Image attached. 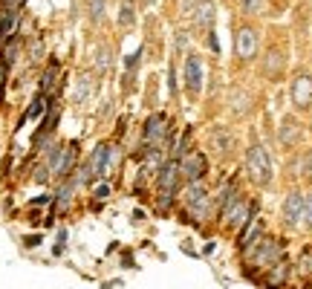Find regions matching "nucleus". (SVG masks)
I'll list each match as a JSON object with an SVG mask.
<instances>
[{
  "label": "nucleus",
  "mask_w": 312,
  "mask_h": 289,
  "mask_svg": "<svg viewBox=\"0 0 312 289\" xmlns=\"http://www.w3.org/2000/svg\"><path fill=\"white\" fill-rule=\"evenodd\" d=\"M194 21L199 29H211L214 26V3L211 0H199L194 9Z\"/></svg>",
  "instance_id": "obj_18"
},
{
  "label": "nucleus",
  "mask_w": 312,
  "mask_h": 289,
  "mask_svg": "<svg viewBox=\"0 0 312 289\" xmlns=\"http://www.w3.org/2000/svg\"><path fill=\"white\" fill-rule=\"evenodd\" d=\"M90 18L95 23L104 18V0H90Z\"/></svg>",
  "instance_id": "obj_27"
},
{
  "label": "nucleus",
  "mask_w": 312,
  "mask_h": 289,
  "mask_svg": "<svg viewBox=\"0 0 312 289\" xmlns=\"http://www.w3.org/2000/svg\"><path fill=\"white\" fill-rule=\"evenodd\" d=\"M260 6H263V0H240V9L246 12V15H254V12H260Z\"/></svg>",
  "instance_id": "obj_30"
},
{
  "label": "nucleus",
  "mask_w": 312,
  "mask_h": 289,
  "mask_svg": "<svg viewBox=\"0 0 312 289\" xmlns=\"http://www.w3.org/2000/svg\"><path fill=\"white\" fill-rule=\"evenodd\" d=\"M208 171V159L205 153H199V150H188L182 159H179V176H182V182H196V179H202Z\"/></svg>",
  "instance_id": "obj_8"
},
{
  "label": "nucleus",
  "mask_w": 312,
  "mask_h": 289,
  "mask_svg": "<svg viewBox=\"0 0 312 289\" xmlns=\"http://www.w3.org/2000/svg\"><path fill=\"white\" fill-rule=\"evenodd\" d=\"M156 188H159V206H162V211H168V208H171V203H173V197L179 194V188H182L179 162H176V159H168V162L159 168Z\"/></svg>",
  "instance_id": "obj_3"
},
{
  "label": "nucleus",
  "mask_w": 312,
  "mask_h": 289,
  "mask_svg": "<svg viewBox=\"0 0 312 289\" xmlns=\"http://www.w3.org/2000/svg\"><path fill=\"white\" fill-rule=\"evenodd\" d=\"M286 277H289V266L280 260L277 266H272V269H269V275H266L263 283H266L269 289H280L283 283H286Z\"/></svg>",
  "instance_id": "obj_20"
},
{
  "label": "nucleus",
  "mask_w": 312,
  "mask_h": 289,
  "mask_svg": "<svg viewBox=\"0 0 312 289\" xmlns=\"http://www.w3.org/2000/svg\"><path fill=\"white\" fill-rule=\"evenodd\" d=\"M263 75L266 78H280L283 75V69H286V55H283V49H277V46H272L269 52L263 55Z\"/></svg>",
  "instance_id": "obj_12"
},
{
  "label": "nucleus",
  "mask_w": 312,
  "mask_h": 289,
  "mask_svg": "<svg viewBox=\"0 0 312 289\" xmlns=\"http://www.w3.org/2000/svg\"><path fill=\"white\" fill-rule=\"evenodd\" d=\"M171 122H168V116L165 113H153L148 116V122L142 127V142H145V148H165L168 142H171Z\"/></svg>",
  "instance_id": "obj_5"
},
{
  "label": "nucleus",
  "mask_w": 312,
  "mask_h": 289,
  "mask_svg": "<svg viewBox=\"0 0 312 289\" xmlns=\"http://www.w3.org/2000/svg\"><path fill=\"white\" fill-rule=\"evenodd\" d=\"M29 203H32L35 208H44V206H49V203H52V197H35V200H29Z\"/></svg>",
  "instance_id": "obj_35"
},
{
  "label": "nucleus",
  "mask_w": 312,
  "mask_h": 289,
  "mask_svg": "<svg viewBox=\"0 0 312 289\" xmlns=\"http://www.w3.org/2000/svg\"><path fill=\"white\" fill-rule=\"evenodd\" d=\"M300 173H303V176H312V153L303 156V168H300Z\"/></svg>",
  "instance_id": "obj_34"
},
{
  "label": "nucleus",
  "mask_w": 312,
  "mask_h": 289,
  "mask_svg": "<svg viewBox=\"0 0 312 289\" xmlns=\"http://www.w3.org/2000/svg\"><path fill=\"white\" fill-rule=\"evenodd\" d=\"M179 203H182V220H188L191 226H199L202 220L208 217V211H211V194L205 191V185L202 179H196V182H185L179 188Z\"/></svg>",
  "instance_id": "obj_1"
},
{
  "label": "nucleus",
  "mask_w": 312,
  "mask_h": 289,
  "mask_svg": "<svg viewBox=\"0 0 312 289\" xmlns=\"http://www.w3.org/2000/svg\"><path fill=\"white\" fill-rule=\"evenodd\" d=\"M133 23H136V6H133V0H122V6H119V26L127 29Z\"/></svg>",
  "instance_id": "obj_23"
},
{
  "label": "nucleus",
  "mask_w": 312,
  "mask_h": 289,
  "mask_svg": "<svg viewBox=\"0 0 312 289\" xmlns=\"http://www.w3.org/2000/svg\"><path fill=\"white\" fill-rule=\"evenodd\" d=\"M58 72H61V64L52 58V61H49V67L44 69V75H41V84H38V92H41V95H49V92L55 90Z\"/></svg>",
  "instance_id": "obj_17"
},
{
  "label": "nucleus",
  "mask_w": 312,
  "mask_h": 289,
  "mask_svg": "<svg viewBox=\"0 0 312 289\" xmlns=\"http://www.w3.org/2000/svg\"><path fill=\"white\" fill-rule=\"evenodd\" d=\"M41 240H44L41 234H29V237H23V246H26V249H32V246H41Z\"/></svg>",
  "instance_id": "obj_33"
},
{
  "label": "nucleus",
  "mask_w": 312,
  "mask_h": 289,
  "mask_svg": "<svg viewBox=\"0 0 312 289\" xmlns=\"http://www.w3.org/2000/svg\"><path fill=\"white\" fill-rule=\"evenodd\" d=\"M185 90L191 95H199V90H202V61H199V55L185 58Z\"/></svg>",
  "instance_id": "obj_11"
},
{
  "label": "nucleus",
  "mask_w": 312,
  "mask_h": 289,
  "mask_svg": "<svg viewBox=\"0 0 312 289\" xmlns=\"http://www.w3.org/2000/svg\"><path fill=\"white\" fill-rule=\"evenodd\" d=\"M254 214H257V200H243V197H237V200L220 214V223H223V229H229V231H240Z\"/></svg>",
  "instance_id": "obj_6"
},
{
  "label": "nucleus",
  "mask_w": 312,
  "mask_h": 289,
  "mask_svg": "<svg viewBox=\"0 0 312 289\" xmlns=\"http://www.w3.org/2000/svg\"><path fill=\"white\" fill-rule=\"evenodd\" d=\"M234 52H237V58H240V61L254 58V52H257V32H254L252 26H240V29H237V38H234Z\"/></svg>",
  "instance_id": "obj_10"
},
{
  "label": "nucleus",
  "mask_w": 312,
  "mask_h": 289,
  "mask_svg": "<svg viewBox=\"0 0 312 289\" xmlns=\"http://www.w3.org/2000/svg\"><path fill=\"white\" fill-rule=\"evenodd\" d=\"M15 26H18V9H6V6H3V9H0V38L9 35Z\"/></svg>",
  "instance_id": "obj_24"
},
{
  "label": "nucleus",
  "mask_w": 312,
  "mask_h": 289,
  "mask_svg": "<svg viewBox=\"0 0 312 289\" xmlns=\"http://www.w3.org/2000/svg\"><path fill=\"white\" fill-rule=\"evenodd\" d=\"M300 229H312V194H303V214H300Z\"/></svg>",
  "instance_id": "obj_26"
},
{
  "label": "nucleus",
  "mask_w": 312,
  "mask_h": 289,
  "mask_svg": "<svg viewBox=\"0 0 312 289\" xmlns=\"http://www.w3.org/2000/svg\"><path fill=\"white\" fill-rule=\"evenodd\" d=\"M208 139H211V150H214V153H229L231 150V133L226 127H214Z\"/></svg>",
  "instance_id": "obj_19"
},
{
  "label": "nucleus",
  "mask_w": 312,
  "mask_h": 289,
  "mask_svg": "<svg viewBox=\"0 0 312 289\" xmlns=\"http://www.w3.org/2000/svg\"><path fill=\"white\" fill-rule=\"evenodd\" d=\"M289 95H292V104L300 107V110H306L312 104V75L306 72H300L292 78V87H289Z\"/></svg>",
  "instance_id": "obj_9"
},
{
  "label": "nucleus",
  "mask_w": 312,
  "mask_h": 289,
  "mask_svg": "<svg viewBox=\"0 0 312 289\" xmlns=\"http://www.w3.org/2000/svg\"><path fill=\"white\" fill-rule=\"evenodd\" d=\"M58 119H61V110H58L55 104L46 110V116H44V122L38 125V130H35V136H32V145L35 148H41L46 139L52 136V130H55V125H58Z\"/></svg>",
  "instance_id": "obj_13"
},
{
  "label": "nucleus",
  "mask_w": 312,
  "mask_h": 289,
  "mask_svg": "<svg viewBox=\"0 0 312 289\" xmlns=\"http://www.w3.org/2000/svg\"><path fill=\"white\" fill-rule=\"evenodd\" d=\"M3 3H6V9H18L23 0H3Z\"/></svg>",
  "instance_id": "obj_37"
},
{
  "label": "nucleus",
  "mask_w": 312,
  "mask_h": 289,
  "mask_svg": "<svg viewBox=\"0 0 312 289\" xmlns=\"http://www.w3.org/2000/svg\"><path fill=\"white\" fill-rule=\"evenodd\" d=\"M300 133H303V130H300L298 122H295V119H286V122L280 125V145H283V148H295L300 142Z\"/></svg>",
  "instance_id": "obj_16"
},
{
  "label": "nucleus",
  "mask_w": 312,
  "mask_h": 289,
  "mask_svg": "<svg viewBox=\"0 0 312 289\" xmlns=\"http://www.w3.org/2000/svg\"><path fill=\"white\" fill-rule=\"evenodd\" d=\"M15 55H18V38H9V46H6V52H3V61H0V64H3V75H9Z\"/></svg>",
  "instance_id": "obj_25"
},
{
  "label": "nucleus",
  "mask_w": 312,
  "mask_h": 289,
  "mask_svg": "<svg viewBox=\"0 0 312 289\" xmlns=\"http://www.w3.org/2000/svg\"><path fill=\"white\" fill-rule=\"evenodd\" d=\"M90 92H92V75L90 72H81L78 78H75L72 99H75V102H84V99H90Z\"/></svg>",
  "instance_id": "obj_22"
},
{
  "label": "nucleus",
  "mask_w": 312,
  "mask_h": 289,
  "mask_svg": "<svg viewBox=\"0 0 312 289\" xmlns=\"http://www.w3.org/2000/svg\"><path fill=\"white\" fill-rule=\"evenodd\" d=\"M49 176H52V173H49V168H46V165H38V168H35V173H32V179H35L38 185L49 182Z\"/></svg>",
  "instance_id": "obj_28"
},
{
  "label": "nucleus",
  "mask_w": 312,
  "mask_h": 289,
  "mask_svg": "<svg viewBox=\"0 0 312 289\" xmlns=\"http://www.w3.org/2000/svg\"><path fill=\"white\" fill-rule=\"evenodd\" d=\"M95 64H98V69H110V49L107 46H101V52H98V58H95Z\"/></svg>",
  "instance_id": "obj_31"
},
{
  "label": "nucleus",
  "mask_w": 312,
  "mask_h": 289,
  "mask_svg": "<svg viewBox=\"0 0 312 289\" xmlns=\"http://www.w3.org/2000/svg\"><path fill=\"white\" fill-rule=\"evenodd\" d=\"M300 214H303V194L300 191H292L283 200V220H286L289 226H298L300 229Z\"/></svg>",
  "instance_id": "obj_14"
},
{
  "label": "nucleus",
  "mask_w": 312,
  "mask_h": 289,
  "mask_svg": "<svg viewBox=\"0 0 312 289\" xmlns=\"http://www.w3.org/2000/svg\"><path fill=\"white\" fill-rule=\"evenodd\" d=\"M116 162H119V148L110 145V142H98L95 150L90 153V159H87L90 182H95V179H107V173L116 168Z\"/></svg>",
  "instance_id": "obj_4"
},
{
  "label": "nucleus",
  "mask_w": 312,
  "mask_h": 289,
  "mask_svg": "<svg viewBox=\"0 0 312 289\" xmlns=\"http://www.w3.org/2000/svg\"><path fill=\"white\" fill-rule=\"evenodd\" d=\"M92 194H95V200H104V197H110V182H98Z\"/></svg>",
  "instance_id": "obj_32"
},
{
  "label": "nucleus",
  "mask_w": 312,
  "mask_h": 289,
  "mask_svg": "<svg viewBox=\"0 0 312 289\" xmlns=\"http://www.w3.org/2000/svg\"><path fill=\"white\" fill-rule=\"evenodd\" d=\"M139 58H142V49H136L133 55H127V61H125L127 75H133V72H136V67H139Z\"/></svg>",
  "instance_id": "obj_29"
},
{
  "label": "nucleus",
  "mask_w": 312,
  "mask_h": 289,
  "mask_svg": "<svg viewBox=\"0 0 312 289\" xmlns=\"http://www.w3.org/2000/svg\"><path fill=\"white\" fill-rule=\"evenodd\" d=\"M309 130H312V125H309Z\"/></svg>",
  "instance_id": "obj_38"
},
{
  "label": "nucleus",
  "mask_w": 312,
  "mask_h": 289,
  "mask_svg": "<svg viewBox=\"0 0 312 289\" xmlns=\"http://www.w3.org/2000/svg\"><path fill=\"white\" fill-rule=\"evenodd\" d=\"M260 237H263V223H260L257 217H252V220H249V223L240 229L237 246H240V249H249V246H252L254 240H260Z\"/></svg>",
  "instance_id": "obj_15"
},
{
  "label": "nucleus",
  "mask_w": 312,
  "mask_h": 289,
  "mask_svg": "<svg viewBox=\"0 0 312 289\" xmlns=\"http://www.w3.org/2000/svg\"><path fill=\"white\" fill-rule=\"evenodd\" d=\"M283 260V246L275 240V237H260V240H254L249 249H246V263L252 266V269H263L269 272L272 266H277Z\"/></svg>",
  "instance_id": "obj_2"
},
{
  "label": "nucleus",
  "mask_w": 312,
  "mask_h": 289,
  "mask_svg": "<svg viewBox=\"0 0 312 289\" xmlns=\"http://www.w3.org/2000/svg\"><path fill=\"white\" fill-rule=\"evenodd\" d=\"M246 171L257 185L272 182V159H269V150L263 145H252L246 150Z\"/></svg>",
  "instance_id": "obj_7"
},
{
  "label": "nucleus",
  "mask_w": 312,
  "mask_h": 289,
  "mask_svg": "<svg viewBox=\"0 0 312 289\" xmlns=\"http://www.w3.org/2000/svg\"><path fill=\"white\" fill-rule=\"evenodd\" d=\"M49 107H52L49 95H41V92H38V95L32 99V104H29V110H26V116H23V119H44Z\"/></svg>",
  "instance_id": "obj_21"
},
{
  "label": "nucleus",
  "mask_w": 312,
  "mask_h": 289,
  "mask_svg": "<svg viewBox=\"0 0 312 289\" xmlns=\"http://www.w3.org/2000/svg\"><path fill=\"white\" fill-rule=\"evenodd\" d=\"M208 46H211L214 52H217V49H220V44H217V35L211 32V29H208Z\"/></svg>",
  "instance_id": "obj_36"
}]
</instances>
